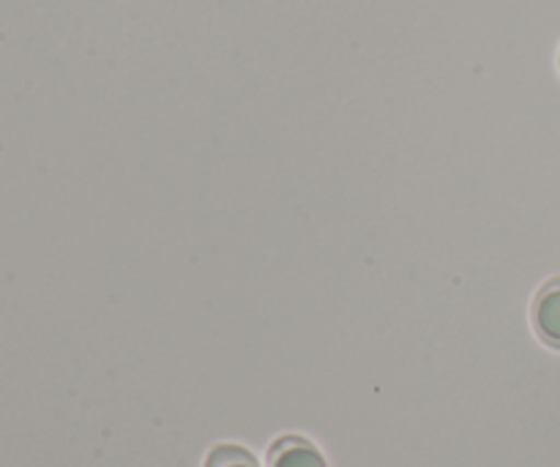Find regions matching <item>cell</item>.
Returning <instances> with one entry per match:
<instances>
[{
  "label": "cell",
  "mask_w": 560,
  "mask_h": 467,
  "mask_svg": "<svg viewBox=\"0 0 560 467\" xmlns=\"http://www.w3.org/2000/svg\"><path fill=\"white\" fill-rule=\"evenodd\" d=\"M530 323H534L536 337L547 348L560 350V277L539 288L534 306H530Z\"/></svg>",
  "instance_id": "1"
},
{
  "label": "cell",
  "mask_w": 560,
  "mask_h": 467,
  "mask_svg": "<svg viewBox=\"0 0 560 467\" xmlns=\"http://www.w3.org/2000/svg\"><path fill=\"white\" fill-rule=\"evenodd\" d=\"M268 467H328V463L312 441L301 435H284L268 448Z\"/></svg>",
  "instance_id": "2"
},
{
  "label": "cell",
  "mask_w": 560,
  "mask_h": 467,
  "mask_svg": "<svg viewBox=\"0 0 560 467\" xmlns=\"http://www.w3.org/2000/svg\"><path fill=\"white\" fill-rule=\"evenodd\" d=\"M206 467H260L255 454L246 452L244 446H233V443H222L213 446L206 457Z\"/></svg>",
  "instance_id": "3"
}]
</instances>
